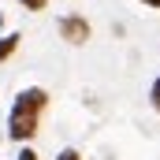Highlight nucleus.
I'll use <instances>...</instances> for the list:
<instances>
[{"mask_svg":"<svg viewBox=\"0 0 160 160\" xmlns=\"http://www.w3.org/2000/svg\"><path fill=\"white\" fill-rule=\"evenodd\" d=\"M153 108L160 112V75H157V82H153Z\"/></svg>","mask_w":160,"mask_h":160,"instance_id":"obj_5","label":"nucleus"},{"mask_svg":"<svg viewBox=\"0 0 160 160\" xmlns=\"http://www.w3.org/2000/svg\"><path fill=\"white\" fill-rule=\"evenodd\" d=\"M60 34L71 41V45H82V41L89 38V22H86L82 15H63V19H60Z\"/></svg>","mask_w":160,"mask_h":160,"instance_id":"obj_2","label":"nucleus"},{"mask_svg":"<svg viewBox=\"0 0 160 160\" xmlns=\"http://www.w3.org/2000/svg\"><path fill=\"white\" fill-rule=\"evenodd\" d=\"M145 4H149V8H160V0H145Z\"/></svg>","mask_w":160,"mask_h":160,"instance_id":"obj_8","label":"nucleus"},{"mask_svg":"<svg viewBox=\"0 0 160 160\" xmlns=\"http://www.w3.org/2000/svg\"><path fill=\"white\" fill-rule=\"evenodd\" d=\"M19 160H38V153H34V149H22V153H19Z\"/></svg>","mask_w":160,"mask_h":160,"instance_id":"obj_7","label":"nucleus"},{"mask_svg":"<svg viewBox=\"0 0 160 160\" xmlns=\"http://www.w3.org/2000/svg\"><path fill=\"white\" fill-rule=\"evenodd\" d=\"M56 160H82V157H78V153H75V149H63V153H60V157H56Z\"/></svg>","mask_w":160,"mask_h":160,"instance_id":"obj_6","label":"nucleus"},{"mask_svg":"<svg viewBox=\"0 0 160 160\" xmlns=\"http://www.w3.org/2000/svg\"><path fill=\"white\" fill-rule=\"evenodd\" d=\"M15 48H19V34H15V38H4V41H0V60H8Z\"/></svg>","mask_w":160,"mask_h":160,"instance_id":"obj_3","label":"nucleus"},{"mask_svg":"<svg viewBox=\"0 0 160 160\" xmlns=\"http://www.w3.org/2000/svg\"><path fill=\"white\" fill-rule=\"evenodd\" d=\"M45 104H48V93H45V89H38V86L22 89V93L15 97V104H11V116H8V138H11V142L34 138Z\"/></svg>","mask_w":160,"mask_h":160,"instance_id":"obj_1","label":"nucleus"},{"mask_svg":"<svg viewBox=\"0 0 160 160\" xmlns=\"http://www.w3.org/2000/svg\"><path fill=\"white\" fill-rule=\"evenodd\" d=\"M22 8H30V11H41V8H48V0H19Z\"/></svg>","mask_w":160,"mask_h":160,"instance_id":"obj_4","label":"nucleus"}]
</instances>
